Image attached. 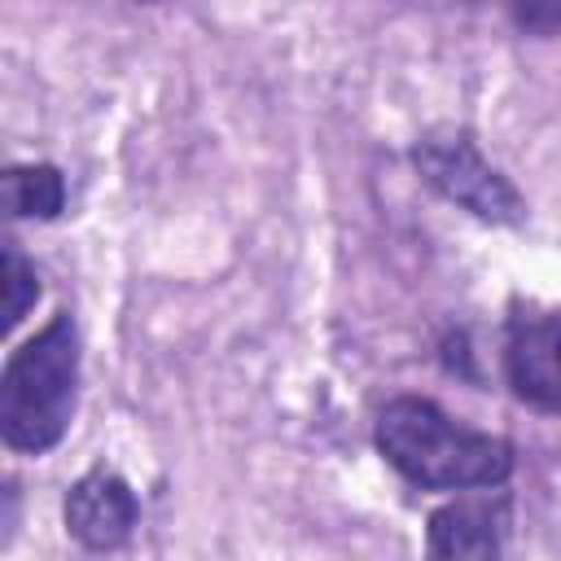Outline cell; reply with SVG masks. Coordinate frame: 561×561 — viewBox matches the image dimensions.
I'll return each mask as SVG.
<instances>
[{
    "label": "cell",
    "mask_w": 561,
    "mask_h": 561,
    "mask_svg": "<svg viewBox=\"0 0 561 561\" xmlns=\"http://www.w3.org/2000/svg\"><path fill=\"white\" fill-rule=\"evenodd\" d=\"M373 443L381 460L421 491H486L504 486L517 469L508 438L460 425L425 394H394L373 421Z\"/></svg>",
    "instance_id": "6da1fadb"
},
{
    "label": "cell",
    "mask_w": 561,
    "mask_h": 561,
    "mask_svg": "<svg viewBox=\"0 0 561 561\" xmlns=\"http://www.w3.org/2000/svg\"><path fill=\"white\" fill-rule=\"evenodd\" d=\"M79 403V324L57 311L22 346L9 351L0 373V438L9 451L44 456L53 451Z\"/></svg>",
    "instance_id": "7a4b0ae2"
},
{
    "label": "cell",
    "mask_w": 561,
    "mask_h": 561,
    "mask_svg": "<svg viewBox=\"0 0 561 561\" xmlns=\"http://www.w3.org/2000/svg\"><path fill=\"white\" fill-rule=\"evenodd\" d=\"M412 171L451 206H460L465 215L495 224V228H517L526 219V197L517 193V184L491 167L478 149V140L465 127H434L425 131L412 149Z\"/></svg>",
    "instance_id": "3957f363"
},
{
    "label": "cell",
    "mask_w": 561,
    "mask_h": 561,
    "mask_svg": "<svg viewBox=\"0 0 561 561\" xmlns=\"http://www.w3.org/2000/svg\"><path fill=\"white\" fill-rule=\"evenodd\" d=\"M508 526V491H460L425 517V561H500Z\"/></svg>",
    "instance_id": "277c9868"
},
{
    "label": "cell",
    "mask_w": 561,
    "mask_h": 561,
    "mask_svg": "<svg viewBox=\"0 0 561 561\" xmlns=\"http://www.w3.org/2000/svg\"><path fill=\"white\" fill-rule=\"evenodd\" d=\"M61 522L66 535L88 548V552H114L136 535L140 522V500L131 491L127 478H118L114 469L96 465L88 473H79L61 500Z\"/></svg>",
    "instance_id": "5b68a950"
},
{
    "label": "cell",
    "mask_w": 561,
    "mask_h": 561,
    "mask_svg": "<svg viewBox=\"0 0 561 561\" xmlns=\"http://www.w3.org/2000/svg\"><path fill=\"white\" fill-rule=\"evenodd\" d=\"M504 381L526 408L561 416V311H530L508 320Z\"/></svg>",
    "instance_id": "8992f818"
},
{
    "label": "cell",
    "mask_w": 561,
    "mask_h": 561,
    "mask_svg": "<svg viewBox=\"0 0 561 561\" xmlns=\"http://www.w3.org/2000/svg\"><path fill=\"white\" fill-rule=\"evenodd\" d=\"M4 219H57L66 210V175L53 162H13L0 175Z\"/></svg>",
    "instance_id": "52a82bcc"
},
{
    "label": "cell",
    "mask_w": 561,
    "mask_h": 561,
    "mask_svg": "<svg viewBox=\"0 0 561 561\" xmlns=\"http://www.w3.org/2000/svg\"><path fill=\"white\" fill-rule=\"evenodd\" d=\"M4 263H0V285H4V307H0V329L4 333H13L18 324H22V316L39 302V294H44V285H39V272H35V263L22 254V245L9 237L4 241Z\"/></svg>",
    "instance_id": "ba28073f"
},
{
    "label": "cell",
    "mask_w": 561,
    "mask_h": 561,
    "mask_svg": "<svg viewBox=\"0 0 561 561\" xmlns=\"http://www.w3.org/2000/svg\"><path fill=\"white\" fill-rule=\"evenodd\" d=\"M513 22L530 35H557L561 31V4H522V9H513Z\"/></svg>",
    "instance_id": "9c48e42d"
}]
</instances>
